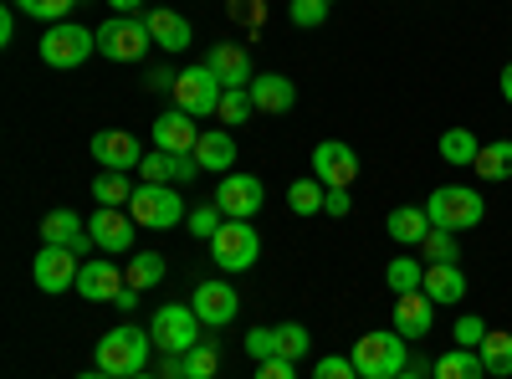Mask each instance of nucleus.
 <instances>
[{
	"label": "nucleus",
	"instance_id": "9d476101",
	"mask_svg": "<svg viewBox=\"0 0 512 379\" xmlns=\"http://www.w3.org/2000/svg\"><path fill=\"white\" fill-rule=\"evenodd\" d=\"M221 77L210 72L205 62L200 67H180V82H175V108H185L190 118H205V113H216L221 108Z\"/></svg>",
	"mask_w": 512,
	"mask_h": 379
},
{
	"label": "nucleus",
	"instance_id": "79ce46f5",
	"mask_svg": "<svg viewBox=\"0 0 512 379\" xmlns=\"http://www.w3.org/2000/svg\"><path fill=\"white\" fill-rule=\"evenodd\" d=\"M246 354H251L256 364L277 359V328H251V333H246Z\"/></svg>",
	"mask_w": 512,
	"mask_h": 379
},
{
	"label": "nucleus",
	"instance_id": "e433bc0d",
	"mask_svg": "<svg viewBox=\"0 0 512 379\" xmlns=\"http://www.w3.org/2000/svg\"><path fill=\"white\" fill-rule=\"evenodd\" d=\"M134 190H139V185H128L123 175H108V170L93 180V195H98V205H113V210L134 200Z\"/></svg>",
	"mask_w": 512,
	"mask_h": 379
},
{
	"label": "nucleus",
	"instance_id": "58836bf2",
	"mask_svg": "<svg viewBox=\"0 0 512 379\" xmlns=\"http://www.w3.org/2000/svg\"><path fill=\"white\" fill-rule=\"evenodd\" d=\"M139 175H144V185H175V154L149 149L144 164H139Z\"/></svg>",
	"mask_w": 512,
	"mask_h": 379
},
{
	"label": "nucleus",
	"instance_id": "4be33fe9",
	"mask_svg": "<svg viewBox=\"0 0 512 379\" xmlns=\"http://www.w3.org/2000/svg\"><path fill=\"white\" fill-rule=\"evenodd\" d=\"M420 292H425V298H431L436 308H451V303L466 298V272H461L456 262H431V267H425Z\"/></svg>",
	"mask_w": 512,
	"mask_h": 379
},
{
	"label": "nucleus",
	"instance_id": "b1692460",
	"mask_svg": "<svg viewBox=\"0 0 512 379\" xmlns=\"http://www.w3.org/2000/svg\"><path fill=\"white\" fill-rule=\"evenodd\" d=\"M195 164H200V170H210V175H231V164H236V134H231V129H210V134H200V144H195Z\"/></svg>",
	"mask_w": 512,
	"mask_h": 379
},
{
	"label": "nucleus",
	"instance_id": "72a5a7b5",
	"mask_svg": "<svg viewBox=\"0 0 512 379\" xmlns=\"http://www.w3.org/2000/svg\"><path fill=\"white\" fill-rule=\"evenodd\" d=\"M16 11H26L31 21H47V26H57V21H67L72 16V6L77 0H11Z\"/></svg>",
	"mask_w": 512,
	"mask_h": 379
},
{
	"label": "nucleus",
	"instance_id": "412c9836",
	"mask_svg": "<svg viewBox=\"0 0 512 379\" xmlns=\"http://www.w3.org/2000/svg\"><path fill=\"white\" fill-rule=\"evenodd\" d=\"M436 313V303L431 298H425V292H400V298H395V333H400V339H425V333H431V318Z\"/></svg>",
	"mask_w": 512,
	"mask_h": 379
},
{
	"label": "nucleus",
	"instance_id": "f257e3e1",
	"mask_svg": "<svg viewBox=\"0 0 512 379\" xmlns=\"http://www.w3.org/2000/svg\"><path fill=\"white\" fill-rule=\"evenodd\" d=\"M149 349H154V333H144V328H134V323H118L113 333H103L98 339V369L103 374H113V379H134V374H144V364H149Z\"/></svg>",
	"mask_w": 512,
	"mask_h": 379
},
{
	"label": "nucleus",
	"instance_id": "c756f323",
	"mask_svg": "<svg viewBox=\"0 0 512 379\" xmlns=\"http://www.w3.org/2000/svg\"><path fill=\"white\" fill-rule=\"evenodd\" d=\"M477 154H482V144H477L472 129H446L441 134V159L446 164H477Z\"/></svg>",
	"mask_w": 512,
	"mask_h": 379
},
{
	"label": "nucleus",
	"instance_id": "a211bd4d",
	"mask_svg": "<svg viewBox=\"0 0 512 379\" xmlns=\"http://www.w3.org/2000/svg\"><path fill=\"white\" fill-rule=\"evenodd\" d=\"M246 93H251V108H256V113H272V118L292 113V103H297L292 77H282V72H256Z\"/></svg>",
	"mask_w": 512,
	"mask_h": 379
},
{
	"label": "nucleus",
	"instance_id": "5701e85b",
	"mask_svg": "<svg viewBox=\"0 0 512 379\" xmlns=\"http://www.w3.org/2000/svg\"><path fill=\"white\" fill-rule=\"evenodd\" d=\"M205 67L221 77V88H251V57L236 47V41H221V47H210V57H205Z\"/></svg>",
	"mask_w": 512,
	"mask_h": 379
},
{
	"label": "nucleus",
	"instance_id": "37998d69",
	"mask_svg": "<svg viewBox=\"0 0 512 379\" xmlns=\"http://www.w3.org/2000/svg\"><path fill=\"white\" fill-rule=\"evenodd\" d=\"M487 323L482 318H472V313H466V318H456V349H482V339H487Z\"/></svg>",
	"mask_w": 512,
	"mask_h": 379
},
{
	"label": "nucleus",
	"instance_id": "39448f33",
	"mask_svg": "<svg viewBox=\"0 0 512 379\" xmlns=\"http://www.w3.org/2000/svg\"><path fill=\"white\" fill-rule=\"evenodd\" d=\"M128 216L139 221V231H169L185 221V200L169 185H139L134 200H128Z\"/></svg>",
	"mask_w": 512,
	"mask_h": 379
},
{
	"label": "nucleus",
	"instance_id": "7ed1b4c3",
	"mask_svg": "<svg viewBox=\"0 0 512 379\" xmlns=\"http://www.w3.org/2000/svg\"><path fill=\"white\" fill-rule=\"evenodd\" d=\"M425 216H431V226H441V231H472L487 216V200H482V190L441 185V190H431V200H425Z\"/></svg>",
	"mask_w": 512,
	"mask_h": 379
},
{
	"label": "nucleus",
	"instance_id": "603ef678",
	"mask_svg": "<svg viewBox=\"0 0 512 379\" xmlns=\"http://www.w3.org/2000/svg\"><path fill=\"white\" fill-rule=\"evenodd\" d=\"M502 98H507V103H512V62H507V67H502Z\"/></svg>",
	"mask_w": 512,
	"mask_h": 379
},
{
	"label": "nucleus",
	"instance_id": "4c0bfd02",
	"mask_svg": "<svg viewBox=\"0 0 512 379\" xmlns=\"http://www.w3.org/2000/svg\"><path fill=\"white\" fill-rule=\"evenodd\" d=\"M185 226H190V236H205V241H210V236L226 226V210H221L216 200H210V205H195L190 216H185Z\"/></svg>",
	"mask_w": 512,
	"mask_h": 379
},
{
	"label": "nucleus",
	"instance_id": "de8ad7c7",
	"mask_svg": "<svg viewBox=\"0 0 512 379\" xmlns=\"http://www.w3.org/2000/svg\"><path fill=\"white\" fill-rule=\"evenodd\" d=\"M349 190H328V205H323V216H349Z\"/></svg>",
	"mask_w": 512,
	"mask_h": 379
},
{
	"label": "nucleus",
	"instance_id": "49530a36",
	"mask_svg": "<svg viewBox=\"0 0 512 379\" xmlns=\"http://www.w3.org/2000/svg\"><path fill=\"white\" fill-rule=\"evenodd\" d=\"M256 379H297L292 359H267V364H256Z\"/></svg>",
	"mask_w": 512,
	"mask_h": 379
},
{
	"label": "nucleus",
	"instance_id": "2eb2a0df",
	"mask_svg": "<svg viewBox=\"0 0 512 379\" xmlns=\"http://www.w3.org/2000/svg\"><path fill=\"white\" fill-rule=\"evenodd\" d=\"M123 287H128V272H123V267H113V257L82 262V277H77V298H88V303H113Z\"/></svg>",
	"mask_w": 512,
	"mask_h": 379
},
{
	"label": "nucleus",
	"instance_id": "1a4fd4ad",
	"mask_svg": "<svg viewBox=\"0 0 512 379\" xmlns=\"http://www.w3.org/2000/svg\"><path fill=\"white\" fill-rule=\"evenodd\" d=\"M31 277H36V287L41 292H72L77 287V277H82V257L72 246H47L41 241V251H36V262H31Z\"/></svg>",
	"mask_w": 512,
	"mask_h": 379
},
{
	"label": "nucleus",
	"instance_id": "a18cd8bd",
	"mask_svg": "<svg viewBox=\"0 0 512 379\" xmlns=\"http://www.w3.org/2000/svg\"><path fill=\"white\" fill-rule=\"evenodd\" d=\"M175 82H180V72H169V67H149L144 72V88L149 93H175Z\"/></svg>",
	"mask_w": 512,
	"mask_h": 379
},
{
	"label": "nucleus",
	"instance_id": "c03bdc74",
	"mask_svg": "<svg viewBox=\"0 0 512 379\" xmlns=\"http://www.w3.org/2000/svg\"><path fill=\"white\" fill-rule=\"evenodd\" d=\"M313 379H359V369H354L349 354H328V359H318Z\"/></svg>",
	"mask_w": 512,
	"mask_h": 379
},
{
	"label": "nucleus",
	"instance_id": "cd10ccee",
	"mask_svg": "<svg viewBox=\"0 0 512 379\" xmlns=\"http://www.w3.org/2000/svg\"><path fill=\"white\" fill-rule=\"evenodd\" d=\"M287 205H292V216H323L328 185H323V180H292V185H287Z\"/></svg>",
	"mask_w": 512,
	"mask_h": 379
},
{
	"label": "nucleus",
	"instance_id": "0eeeda50",
	"mask_svg": "<svg viewBox=\"0 0 512 379\" xmlns=\"http://www.w3.org/2000/svg\"><path fill=\"white\" fill-rule=\"evenodd\" d=\"M262 257V236L251 231V221H226L216 236H210V262L221 272H246Z\"/></svg>",
	"mask_w": 512,
	"mask_h": 379
},
{
	"label": "nucleus",
	"instance_id": "3c124183",
	"mask_svg": "<svg viewBox=\"0 0 512 379\" xmlns=\"http://www.w3.org/2000/svg\"><path fill=\"white\" fill-rule=\"evenodd\" d=\"M395 379H425V364H405V369H400Z\"/></svg>",
	"mask_w": 512,
	"mask_h": 379
},
{
	"label": "nucleus",
	"instance_id": "f8f14e48",
	"mask_svg": "<svg viewBox=\"0 0 512 379\" xmlns=\"http://www.w3.org/2000/svg\"><path fill=\"white\" fill-rule=\"evenodd\" d=\"M210 200L226 210V221H251L256 210H262L267 190H262V180H256V175H221V185H216V195H210Z\"/></svg>",
	"mask_w": 512,
	"mask_h": 379
},
{
	"label": "nucleus",
	"instance_id": "473e14b6",
	"mask_svg": "<svg viewBox=\"0 0 512 379\" xmlns=\"http://www.w3.org/2000/svg\"><path fill=\"white\" fill-rule=\"evenodd\" d=\"M313 349V339H308V328L303 323H277V359H303Z\"/></svg>",
	"mask_w": 512,
	"mask_h": 379
},
{
	"label": "nucleus",
	"instance_id": "a878e982",
	"mask_svg": "<svg viewBox=\"0 0 512 379\" xmlns=\"http://www.w3.org/2000/svg\"><path fill=\"white\" fill-rule=\"evenodd\" d=\"M431 374H436V379H487L477 349H451V354H441V359L431 364Z\"/></svg>",
	"mask_w": 512,
	"mask_h": 379
},
{
	"label": "nucleus",
	"instance_id": "ea45409f",
	"mask_svg": "<svg viewBox=\"0 0 512 379\" xmlns=\"http://www.w3.org/2000/svg\"><path fill=\"white\" fill-rule=\"evenodd\" d=\"M420 246H425V267H431V262H456V257H461L456 236H451V231H441V226H431V236H425Z\"/></svg>",
	"mask_w": 512,
	"mask_h": 379
},
{
	"label": "nucleus",
	"instance_id": "6ab92c4d",
	"mask_svg": "<svg viewBox=\"0 0 512 379\" xmlns=\"http://www.w3.org/2000/svg\"><path fill=\"white\" fill-rule=\"evenodd\" d=\"M41 241L47 246H72L77 257L93 246V231H88V221L77 216V210H47V221H41Z\"/></svg>",
	"mask_w": 512,
	"mask_h": 379
},
{
	"label": "nucleus",
	"instance_id": "f3484780",
	"mask_svg": "<svg viewBox=\"0 0 512 379\" xmlns=\"http://www.w3.org/2000/svg\"><path fill=\"white\" fill-rule=\"evenodd\" d=\"M195 144H200V129H195V118L185 108H169V113L154 118V149H164V154H195Z\"/></svg>",
	"mask_w": 512,
	"mask_h": 379
},
{
	"label": "nucleus",
	"instance_id": "bb28decb",
	"mask_svg": "<svg viewBox=\"0 0 512 379\" xmlns=\"http://www.w3.org/2000/svg\"><path fill=\"white\" fill-rule=\"evenodd\" d=\"M482 369L492 374V379H507L512 374V333H502V328H492L487 339H482Z\"/></svg>",
	"mask_w": 512,
	"mask_h": 379
},
{
	"label": "nucleus",
	"instance_id": "c85d7f7f",
	"mask_svg": "<svg viewBox=\"0 0 512 379\" xmlns=\"http://www.w3.org/2000/svg\"><path fill=\"white\" fill-rule=\"evenodd\" d=\"M472 170L482 175V180H512V139H497V144H482V154H477V164Z\"/></svg>",
	"mask_w": 512,
	"mask_h": 379
},
{
	"label": "nucleus",
	"instance_id": "423d86ee",
	"mask_svg": "<svg viewBox=\"0 0 512 379\" xmlns=\"http://www.w3.org/2000/svg\"><path fill=\"white\" fill-rule=\"evenodd\" d=\"M149 47H154V36H149V21L139 16H113L98 26V52L108 62H144Z\"/></svg>",
	"mask_w": 512,
	"mask_h": 379
},
{
	"label": "nucleus",
	"instance_id": "f03ea898",
	"mask_svg": "<svg viewBox=\"0 0 512 379\" xmlns=\"http://www.w3.org/2000/svg\"><path fill=\"white\" fill-rule=\"evenodd\" d=\"M405 344H410V339H400L395 328H374V333H359V344H354L349 359H354L359 379H395V374L410 364Z\"/></svg>",
	"mask_w": 512,
	"mask_h": 379
},
{
	"label": "nucleus",
	"instance_id": "9b49d317",
	"mask_svg": "<svg viewBox=\"0 0 512 379\" xmlns=\"http://www.w3.org/2000/svg\"><path fill=\"white\" fill-rule=\"evenodd\" d=\"M313 180H323L328 190H349L359 180V149H349L344 139H323L313 149Z\"/></svg>",
	"mask_w": 512,
	"mask_h": 379
},
{
	"label": "nucleus",
	"instance_id": "393cba45",
	"mask_svg": "<svg viewBox=\"0 0 512 379\" xmlns=\"http://www.w3.org/2000/svg\"><path fill=\"white\" fill-rule=\"evenodd\" d=\"M384 231L395 236V246H420L425 236H431V216H425V205H395Z\"/></svg>",
	"mask_w": 512,
	"mask_h": 379
},
{
	"label": "nucleus",
	"instance_id": "f704fd0d",
	"mask_svg": "<svg viewBox=\"0 0 512 379\" xmlns=\"http://www.w3.org/2000/svg\"><path fill=\"white\" fill-rule=\"evenodd\" d=\"M154 282H164V257L159 251H139L128 262V287H154Z\"/></svg>",
	"mask_w": 512,
	"mask_h": 379
},
{
	"label": "nucleus",
	"instance_id": "6e6552de",
	"mask_svg": "<svg viewBox=\"0 0 512 379\" xmlns=\"http://www.w3.org/2000/svg\"><path fill=\"white\" fill-rule=\"evenodd\" d=\"M200 313L195 308H185V303H169V308H159L154 313V349L159 354H175V359H185L195 344H200Z\"/></svg>",
	"mask_w": 512,
	"mask_h": 379
},
{
	"label": "nucleus",
	"instance_id": "8fccbe9b",
	"mask_svg": "<svg viewBox=\"0 0 512 379\" xmlns=\"http://www.w3.org/2000/svg\"><path fill=\"white\" fill-rule=\"evenodd\" d=\"M108 6H113V16H134L144 0H108Z\"/></svg>",
	"mask_w": 512,
	"mask_h": 379
},
{
	"label": "nucleus",
	"instance_id": "5fc2aeb1",
	"mask_svg": "<svg viewBox=\"0 0 512 379\" xmlns=\"http://www.w3.org/2000/svg\"><path fill=\"white\" fill-rule=\"evenodd\" d=\"M134 379H154V374H134Z\"/></svg>",
	"mask_w": 512,
	"mask_h": 379
},
{
	"label": "nucleus",
	"instance_id": "864d4df0",
	"mask_svg": "<svg viewBox=\"0 0 512 379\" xmlns=\"http://www.w3.org/2000/svg\"><path fill=\"white\" fill-rule=\"evenodd\" d=\"M77 379H113V374H103V369H98V364H93V369H88V374H77Z\"/></svg>",
	"mask_w": 512,
	"mask_h": 379
},
{
	"label": "nucleus",
	"instance_id": "a19ab883",
	"mask_svg": "<svg viewBox=\"0 0 512 379\" xmlns=\"http://www.w3.org/2000/svg\"><path fill=\"white\" fill-rule=\"evenodd\" d=\"M287 16H292V26L313 31V26L328 21V0H287Z\"/></svg>",
	"mask_w": 512,
	"mask_h": 379
},
{
	"label": "nucleus",
	"instance_id": "c9c22d12",
	"mask_svg": "<svg viewBox=\"0 0 512 379\" xmlns=\"http://www.w3.org/2000/svg\"><path fill=\"white\" fill-rule=\"evenodd\" d=\"M216 113H221V123H226V129H241V123H246L256 108H251V93H246V88H226Z\"/></svg>",
	"mask_w": 512,
	"mask_h": 379
},
{
	"label": "nucleus",
	"instance_id": "2f4dec72",
	"mask_svg": "<svg viewBox=\"0 0 512 379\" xmlns=\"http://www.w3.org/2000/svg\"><path fill=\"white\" fill-rule=\"evenodd\" d=\"M180 364H185V379H216L221 374V349L216 344H195Z\"/></svg>",
	"mask_w": 512,
	"mask_h": 379
},
{
	"label": "nucleus",
	"instance_id": "aec40b11",
	"mask_svg": "<svg viewBox=\"0 0 512 379\" xmlns=\"http://www.w3.org/2000/svg\"><path fill=\"white\" fill-rule=\"evenodd\" d=\"M144 21H149V36H154L159 52H175V57H180L190 41H195V26H190L180 11H169V6H154Z\"/></svg>",
	"mask_w": 512,
	"mask_h": 379
},
{
	"label": "nucleus",
	"instance_id": "7c9ffc66",
	"mask_svg": "<svg viewBox=\"0 0 512 379\" xmlns=\"http://www.w3.org/2000/svg\"><path fill=\"white\" fill-rule=\"evenodd\" d=\"M384 282H390V292L400 298V292H420V282H425V267L415 262V257H395L390 267H384Z\"/></svg>",
	"mask_w": 512,
	"mask_h": 379
},
{
	"label": "nucleus",
	"instance_id": "20e7f679",
	"mask_svg": "<svg viewBox=\"0 0 512 379\" xmlns=\"http://www.w3.org/2000/svg\"><path fill=\"white\" fill-rule=\"evenodd\" d=\"M93 52H98V31L72 26V21H57V26H47V36H41V62L57 67V72L82 67Z\"/></svg>",
	"mask_w": 512,
	"mask_h": 379
},
{
	"label": "nucleus",
	"instance_id": "dca6fc26",
	"mask_svg": "<svg viewBox=\"0 0 512 379\" xmlns=\"http://www.w3.org/2000/svg\"><path fill=\"white\" fill-rule=\"evenodd\" d=\"M88 231H93V246H98V251L118 257V251H128V246H134V231H139V221H134V216H123V210H113V205H98V216L88 221Z\"/></svg>",
	"mask_w": 512,
	"mask_h": 379
},
{
	"label": "nucleus",
	"instance_id": "09e8293b",
	"mask_svg": "<svg viewBox=\"0 0 512 379\" xmlns=\"http://www.w3.org/2000/svg\"><path fill=\"white\" fill-rule=\"evenodd\" d=\"M113 303H118L123 313H134V308H139V287H123V292H118V298H113Z\"/></svg>",
	"mask_w": 512,
	"mask_h": 379
},
{
	"label": "nucleus",
	"instance_id": "ddd939ff",
	"mask_svg": "<svg viewBox=\"0 0 512 379\" xmlns=\"http://www.w3.org/2000/svg\"><path fill=\"white\" fill-rule=\"evenodd\" d=\"M93 159L103 164L108 175H128V170H139L144 164V144L134 139V134H123V129H103V134H93Z\"/></svg>",
	"mask_w": 512,
	"mask_h": 379
},
{
	"label": "nucleus",
	"instance_id": "4468645a",
	"mask_svg": "<svg viewBox=\"0 0 512 379\" xmlns=\"http://www.w3.org/2000/svg\"><path fill=\"white\" fill-rule=\"evenodd\" d=\"M190 308L200 313L205 328H226V323L241 313V298H236V287H231V282L205 277V282H195V303H190Z\"/></svg>",
	"mask_w": 512,
	"mask_h": 379
}]
</instances>
